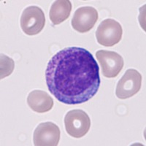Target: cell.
Instances as JSON below:
<instances>
[{"instance_id": "6da1fadb", "label": "cell", "mask_w": 146, "mask_h": 146, "mask_svg": "<svg viewBox=\"0 0 146 146\" xmlns=\"http://www.w3.org/2000/svg\"><path fill=\"white\" fill-rule=\"evenodd\" d=\"M45 80L51 94L66 105L86 102L97 93L101 83L94 57L78 47L64 48L50 58Z\"/></svg>"}, {"instance_id": "7a4b0ae2", "label": "cell", "mask_w": 146, "mask_h": 146, "mask_svg": "<svg viewBox=\"0 0 146 146\" xmlns=\"http://www.w3.org/2000/svg\"><path fill=\"white\" fill-rule=\"evenodd\" d=\"M65 129L70 136L80 138L86 135L91 127V120L82 110H72L64 117Z\"/></svg>"}, {"instance_id": "3957f363", "label": "cell", "mask_w": 146, "mask_h": 146, "mask_svg": "<svg viewBox=\"0 0 146 146\" xmlns=\"http://www.w3.org/2000/svg\"><path fill=\"white\" fill-rule=\"evenodd\" d=\"M123 30L121 25L114 19L108 18L102 21L96 32L98 43L103 46L111 47L121 41Z\"/></svg>"}, {"instance_id": "277c9868", "label": "cell", "mask_w": 146, "mask_h": 146, "mask_svg": "<svg viewBox=\"0 0 146 146\" xmlns=\"http://www.w3.org/2000/svg\"><path fill=\"white\" fill-rule=\"evenodd\" d=\"M21 27L28 35H35L43 29L45 17L43 11L37 6H29L24 9L21 17Z\"/></svg>"}, {"instance_id": "5b68a950", "label": "cell", "mask_w": 146, "mask_h": 146, "mask_svg": "<svg viewBox=\"0 0 146 146\" xmlns=\"http://www.w3.org/2000/svg\"><path fill=\"white\" fill-rule=\"evenodd\" d=\"M141 85V74L135 69H129L118 81L115 94L121 100L130 98L139 91Z\"/></svg>"}, {"instance_id": "8992f818", "label": "cell", "mask_w": 146, "mask_h": 146, "mask_svg": "<svg viewBox=\"0 0 146 146\" xmlns=\"http://www.w3.org/2000/svg\"><path fill=\"white\" fill-rule=\"evenodd\" d=\"M96 56L101 65L103 75L106 78H115L123 69V59L116 52L100 50L96 52Z\"/></svg>"}, {"instance_id": "52a82bcc", "label": "cell", "mask_w": 146, "mask_h": 146, "mask_svg": "<svg viewBox=\"0 0 146 146\" xmlns=\"http://www.w3.org/2000/svg\"><path fill=\"white\" fill-rule=\"evenodd\" d=\"M60 139V129L53 122H44L36 126L33 141L36 146H56Z\"/></svg>"}, {"instance_id": "ba28073f", "label": "cell", "mask_w": 146, "mask_h": 146, "mask_svg": "<svg viewBox=\"0 0 146 146\" xmlns=\"http://www.w3.org/2000/svg\"><path fill=\"white\" fill-rule=\"evenodd\" d=\"M98 20V12L94 7H82L77 9L72 19V27L80 33H86L93 29Z\"/></svg>"}, {"instance_id": "9c48e42d", "label": "cell", "mask_w": 146, "mask_h": 146, "mask_svg": "<svg viewBox=\"0 0 146 146\" xmlns=\"http://www.w3.org/2000/svg\"><path fill=\"white\" fill-rule=\"evenodd\" d=\"M27 103L32 110L38 113L50 111L53 106V100L45 91L35 90L30 92Z\"/></svg>"}, {"instance_id": "30bf717a", "label": "cell", "mask_w": 146, "mask_h": 146, "mask_svg": "<svg viewBox=\"0 0 146 146\" xmlns=\"http://www.w3.org/2000/svg\"><path fill=\"white\" fill-rule=\"evenodd\" d=\"M72 3L69 0H57L51 5L49 17L53 25H58L70 17Z\"/></svg>"}, {"instance_id": "8fae6325", "label": "cell", "mask_w": 146, "mask_h": 146, "mask_svg": "<svg viewBox=\"0 0 146 146\" xmlns=\"http://www.w3.org/2000/svg\"><path fill=\"white\" fill-rule=\"evenodd\" d=\"M14 64L13 60L9 58L7 56L1 55V68H0V74H1V79H3L5 77L9 76L13 72Z\"/></svg>"}]
</instances>
